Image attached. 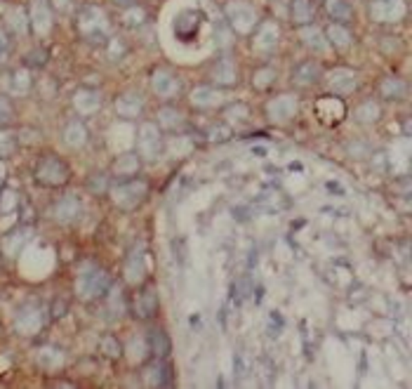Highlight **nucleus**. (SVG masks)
I'll return each mask as SVG.
<instances>
[{"label":"nucleus","instance_id":"nucleus-23","mask_svg":"<svg viewBox=\"0 0 412 389\" xmlns=\"http://www.w3.org/2000/svg\"><path fill=\"white\" fill-rule=\"evenodd\" d=\"M222 93L215 88H210V85H196V88L191 90V102L200 108H213V106H219L222 104Z\"/></svg>","mask_w":412,"mask_h":389},{"label":"nucleus","instance_id":"nucleus-2","mask_svg":"<svg viewBox=\"0 0 412 389\" xmlns=\"http://www.w3.org/2000/svg\"><path fill=\"white\" fill-rule=\"evenodd\" d=\"M108 196H111V201L116 203V208L130 213V210H137L141 203L146 201L148 184L144 180H135V177H130V180H120L113 187H108Z\"/></svg>","mask_w":412,"mask_h":389},{"label":"nucleus","instance_id":"nucleus-25","mask_svg":"<svg viewBox=\"0 0 412 389\" xmlns=\"http://www.w3.org/2000/svg\"><path fill=\"white\" fill-rule=\"evenodd\" d=\"M300 41L306 45L308 50H313V53H325V50L330 48L328 45V38H325V31H320L318 26H302L300 31Z\"/></svg>","mask_w":412,"mask_h":389},{"label":"nucleus","instance_id":"nucleus-34","mask_svg":"<svg viewBox=\"0 0 412 389\" xmlns=\"http://www.w3.org/2000/svg\"><path fill=\"white\" fill-rule=\"evenodd\" d=\"M158 118H160V123H163V128H168V130H179L182 125H184V116H182V113L173 106L160 108Z\"/></svg>","mask_w":412,"mask_h":389},{"label":"nucleus","instance_id":"nucleus-21","mask_svg":"<svg viewBox=\"0 0 412 389\" xmlns=\"http://www.w3.org/2000/svg\"><path fill=\"white\" fill-rule=\"evenodd\" d=\"M139 165H141V158L137 156L135 151H123L120 156H116V161H113V175L120 177V180H130V177L139 173Z\"/></svg>","mask_w":412,"mask_h":389},{"label":"nucleus","instance_id":"nucleus-47","mask_svg":"<svg viewBox=\"0 0 412 389\" xmlns=\"http://www.w3.org/2000/svg\"><path fill=\"white\" fill-rule=\"evenodd\" d=\"M10 45H12V38H10V33L5 31L3 26H0V59H3V57L10 53Z\"/></svg>","mask_w":412,"mask_h":389},{"label":"nucleus","instance_id":"nucleus-36","mask_svg":"<svg viewBox=\"0 0 412 389\" xmlns=\"http://www.w3.org/2000/svg\"><path fill=\"white\" fill-rule=\"evenodd\" d=\"M273 83H276V71H273L271 66H262V68H257V71H255L253 85L257 90H268Z\"/></svg>","mask_w":412,"mask_h":389},{"label":"nucleus","instance_id":"nucleus-11","mask_svg":"<svg viewBox=\"0 0 412 389\" xmlns=\"http://www.w3.org/2000/svg\"><path fill=\"white\" fill-rule=\"evenodd\" d=\"M28 24L38 36H48L52 31V5L48 0H33L28 10Z\"/></svg>","mask_w":412,"mask_h":389},{"label":"nucleus","instance_id":"nucleus-31","mask_svg":"<svg viewBox=\"0 0 412 389\" xmlns=\"http://www.w3.org/2000/svg\"><path fill=\"white\" fill-rule=\"evenodd\" d=\"M353 116H356V121L360 125H373L382 118V106L377 104L375 99H368V102H363V104H358V108L353 111Z\"/></svg>","mask_w":412,"mask_h":389},{"label":"nucleus","instance_id":"nucleus-37","mask_svg":"<svg viewBox=\"0 0 412 389\" xmlns=\"http://www.w3.org/2000/svg\"><path fill=\"white\" fill-rule=\"evenodd\" d=\"M128 354H130V361L133 363H141L146 357H151L146 340H141V337H133V342L128 345Z\"/></svg>","mask_w":412,"mask_h":389},{"label":"nucleus","instance_id":"nucleus-27","mask_svg":"<svg viewBox=\"0 0 412 389\" xmlns=\"http://www.w3.org/2000/svg\"><path fill=\"white\" fill-rule=\"evenodd\" d=\"M325 38H328V45H333L335 50H349L353 45L351 31L344 24H330L325 28Z\"/></svg>","mask_w":412,"mask_h":389},{"label":"nucleus","instance_id":"nucleus-42","mask_svg":"<svg viewBox=\"0 0 412 389\" xmlns=\"http://www.w3.org/2000/svg\"><path fill=\"white\" fill-rule=\"evenodd\" d=\"M12 118H14L12 102H10L5 95H0V128H3V125H8L10 121H12Z\"/></svg>","mask_w":412,"mask_h":389},{"label":"nucleus","instance_id":"nucleus-28","mask_svg":"<svg viewBox=\"0 0 412 389\" xmlns=\"http://www.w3.org/2000/svg\"><path fill=\"white\" fill-rule=\"evenodd\" d=\"M290 17H293L297 26L311 24L313 17H316V5H313V0H293V5H290Z\"/></svg>","mask_w":412,"mask_h":389},{"label":"nucleus","instance_id":"nucleus-20","mask_svg":"<svg viewBox=\"0 0 412 389\" xmlns=\"http://www.w3.org/2000/svg\"><path fill=\"white\" fill-rule=\"evenodd\" d=\"M320 76H323L320 64H316V61H302L293 71V83L300 85V88H311V85L320 81Z\"/></svg>","mask_w":412,"mask_h":389},{"label":"nucleus","instance_id":"nucleus-45","mask_svg":"<svg viewBox=\"0 0 412 389\" xmlns=\"http://www.w3.org/2000/svg\"><path fill=\"white\" fill-rule=\"evenodd\" d=\"M26 17H24V12H21V10H12V12H10V24L14 26V31L17 33H24L26 31Z\"/></svg>","mask_w":412,"mask_h":389},{"label":"nucleus","instance_id":"nucleus-39","mask_svg":"<svg viewBox=\"0 0 412 389\" xmlns=\"http://www.w3.org/2000/svg\"><path fill=\"white\" fill-rule=\"evenodd\" d=\"M12 93L17 95H26L28 90H31V76H28V71L26 68H17V71L12 73Z\"/></svg>","mask_w":412,"mask_h":389},{"label":"nucleus","instance_id":"nucleus-48","mask_svg":"<svg viewBox=\"0 0 412 389\" xmlns=\"http://www.w3.org/2000/svg\"><path fill=\"white\" fill-rule=\"evenodd\" d=\"M31 59H28V64H38V66H43L45 61H48V53H45V50H33L31 55Z\"/></svg>","mask_w":412,"mask_h":389},{"label":"nucleus","instance_id":"nucleus-1","mask_svg":"<svg viewBox=\"0 0 412 389\" xmlns=\"http://www.w3.org/2000/svg\"><path fill=\"white\" fill-rule=\"evenodd\" d=\"M76 28L85 41L95 45L108 43V38H111V24H108V17L99 5H85V8H80V12L76 17Z\"/></svg>","mask_w":412,"mask_h":389},{"label":"nucleus","instance_id":"nucleus-12","mask_svg":"<svg viewBox=\"0 0 412 389\" xmlns=\"http://www.w3.org/2000/svg\"><path fill=\"white\" fill-rule=\"evenodd\" d=\"M80 215H83V203H80L78 196H61L59 201L52 205V217L64 227L76 225Z\"/></svg>","mask_w":412,"mask_h":389},{"label":"nucleus","instance_id":"nucleus-7","mask_svg":"<svg viewBox=\"0 0 412 389\" xmlns=\"http://www.w3.org/2000/svg\"><path fill=\"white\" fill-rule=\"evenodd\" d=\"M153 269V260L148 257L144 245H137L125 260V281L130 285H139L146 281L148 272Z\"/></svg>","mask_w":412,"mask_h":389},{"label":"nucleus","instance_id":"nucleus-4","mask_svg":"<svg viewBox=\"0 0 412 389\" xmlns=\"http://www.w3.org/2000/svg\"><path fill=\"white\" fill-rule=\"evenodd\" d=\"M36 182H40L43 187H61L68 180V165L64 163V158L55 156V153H45L38 158L36 163Z\"/></svg>","mask_w":412,"mask_h":389},{"label":"nucleus","instance_id":"nucleus-43","mask_svg":"<svg viewBox=\"0 0 412 389\" xmlns=\"http://www.w3.org/2000/svg\"><path fill=\"white\" fill-rule=\"evenodd\" d=\"M108 187H111V184H108V177L106 175H92L88 180V189L92 193H97V196H99V193H106Z\"/></svg>","mask_w":412,"mask_h":389},{"label":"nucleus","instance_id":"nucleus-6","mask_svg":"<svg viewBox=\"0 0 412 389\" xmlns=\"http://www.w3.org/2000/svg\"><path fill=\"white\" fill-rule=\"evenodd\" d=\"M226 24L233 28L236 33H250L257 26V12L250 3L245 0H231L224 8Z\"/></svg>","mask_w":412,"mask_h":389},{"label":"nucleus","instance_id":"nucleus-9","mask_svg":"<svg viewBox=\"0 0 412 389\" xmlns=\"http://www.w3.org/2000/svg\"><path fill=\"white\" fill-rule=\"evenodd\" d=\"M297 108H300V102L295 95H278L266 102V116L273 123H288L295 118Z\"/></svg>","mask_w":412,"mask_h":389},{"label":"nucleus","instance_id":"nucleus-49","mask_svg":"<svg viewBox=\"0 0 412 389\" xmlns=\"http://www.w3.org/2000/svg\"><path fill=\"white\" fill-rule=\"evenodd\" d=\"M50 5H52L55 10H66L68 5H71V0H50Z\"/></svg>","mask_w":412,"mask_h":389},{"label":"nucleus","instance_id":"nucleus-24","mask_svg":"<svg viewBox=\"0 0 412 389\" xmlns=\"http://www.w3.org/2000/svg\"><path fill=\"white\" fill-rule=\"evenodd\" d=\"M146 345H148V352H151V357H156V359H163V357H168V354L173 352L170 337L165 335L163 328H151V330H148Z\"/></svg>","mask_w":412,"mask_h":389},{"label":"nucleus","instance_id":"nucleus-32","mask_svg":"<svg viewBox=\"0 0 412 389\" xmlns=\"http://www.w3.org/2000/svg\"><path fill=\"white\" fill-rule=\"evenodd\" d=\"M64 142L68 146L80 149L85 142H88V128H85L80 121H68L64 128Z\"/></svg>","mask_w":412,"mask_h":389},{"label":"nucleus","instance_id":"nucleus-50","mask_svg":"<svg viewBox=\"0 0 412 389\" xmlns=\"http://www.w3.org/2000/svg\"><path fill=\"white\" fill-rule=\"evenodd\" d=\"M116 3H118V5H128V8H133L135 0H116Z\"/></svg>","mask_w":412,"mask_h":389},{"label":"nucleus","instance_id":"nucleus-19","mask_svg":"<svg viewBox=\"0 0 412 389\" xmlns=\"http://www.w3.org/2000/svg\"><path fill=\"white\" fill-rule=\"evenodd\" d=\"M40 325H43V314H40L38 307L28 305L17 314V330H19V333L33 335L40 330Z\"/></svg>","mask_w":412,"mask_h":389},{"label":"nucleus","instance_id":"nucleus-17","mask_svg":"<svg viewBox=\"0 0 412 389\" xmlns=\"http://www.w3.org/2000/svg\"><path fill=\"white\" fill-rule=\"evenodd\" d=\"M278 38H280L278 26L273 24V21H264V24L257 28L253 45H255L257 53H271V50L278 45Z\"/></svg>","mask_w":412,"mask_h":389},{"label":"nucleus","instance_id":"nucleus-22","mask_svg":"<svg viewBox=\"0 0 412 389\" xmlns=\"http://www.w3.org/2000/svg\"><path fill=\"white\" fill-rule=\"evenodd\" d=\"M73 106H76L78 113H83V116H90V113H95L97 108L101 106V95L97 93V90H78L76 95H73Z\"/></svg>","mask_w":412,"mask_h":389},{"label":"nucleus","instance_id":"nucleus-10","mask_svg":"<svg viewBox=\"0 0 412 389\" xmlns=\"http://www.w3.org/2000/svg\"><path fill=\"white\" fill-rule=\"evenodd\" d=\"M151 90H153V95L160 97V99L177 97V93H179V78H177V73L170 71V68L158 66L151 71Z\"/></svg>","mask_w":412,"mask_h":389},{"label":"nucleus","instance_id":"nucleus-41","mask_svg":"<svg viewBox=\"0 0 412 389\" xmlns=\"http://www.w3.org/2000/svg\"><path fill=\"white\" fill-rule=\"evenodd\" d=\"M123 19H125V26H133V28H137V26L144 24L146 12L139 8V5H133V8H128V12H125Z\"/></svg>","mask_w":412,"mask_h":389},{"label":"nucleus","instance_id":"nucleus-26","mask_svg":"<svg viewBox=\"0 0 412 389\" xmlns=\"http://www.w3.org/2000/svg\"><path fill=\"white\" fill-rule=\"evenodd\" d=\"M380 95L384 99H403L408 95V83L400 76H384L380 81Z\"/></svg>","mask_w":412,"mask_h":389},{"label":"nucleus","instance_id":"nucleus-44","mask_svg":"<svg viewBox=\"0 0 412 389\" xmlns=\"http://www.w3.org/2000/svg\"><path fill=\"white\" fill-rule=\"evenodd\" d=\"M231 137V130H228V125H213L208 133V140L210 142H224Z\"/></svg>","mask_w":412,"mask_h":389},{"label":"nucleus","instance_id":"nucleus-3","mask_svg":"<svg viewBox=\"0 0 412 389\" xmlns=\"http://www.w3.org/2000/svg\"><path fill=\"white\" fill-rule=\"evenodd\" d=\"M108 288H111V276H108L101 267L88 265V267H83L78 272V276H76V295L80 297V300H85V302L97 300V297L108 293Z\"/></svg>","mask_w":412,"mask_h":389},{"label":"nucleus","instance_id":"nucleus-40","mask_svg":"<svg viewBox=\"0 0 412 389\" xmlns=\"http://www.w3.org/2000/svg\"><path fill=\"white\" fill-rule=\"evenodd\" d=\"M224 116H226V121H233V123L248 121L250 106H248V104H240V102H233V104H226Z\"/></svg>","mask_w":412,"mask_h":389},{"label":"nucleus","instance_id":"nucleus-16","mask_svg":"<svg viewBox=\"0 0 412 389\" xmlns=\"http://www.w3.org/2000/svg\"><path fill=\"white\" fill-rule=\"evenodd\" d=\"M144 382L151 387H165L173 382V368H170L168 359H156V361H151L146 366L144 370Z\"/></svg>","mask_w":412,"mask_h":389},{"label":"nucleus","instance_id":"nucleus-18","mask_svg":"<svg viewBox=\"0 0 412 389\" xmlns=\"http://www.w3.org/2000/svg\"><path fill=\"white\" fill-rule=\"evenodd\" d=\"M141 108H144V99L137 93H123L116 99V113L123 121H133L141 113Z\"/></svg>","mask_w":412,"mask_h":389},{"label":"nucleus","instance_id":"nucleus-35","mask_svg":"<svg viewBox=\"0 0 412 389\" xmlns=\"http://www.w3.org/2000/svg\"><path fill=\"white\" fill-rule=\"evenodd\" d=\"M99 352H101V357H106V359H120V354L125 352L123 345L118 342V337L116 335H104L101 337V342H99Z\"/></svg>","mask_w":412,"mask_h":389},{"label":"nucleus","instance_id":"nucleus-33","mask_svg":"<svg viewBox=\"0 0 412 389\" xmlns=\"http://www.w3.org/2000/svg\"><path fill=\"white\" fill-rule=\"evenodd\" d=\"M325 12H328L337 24H346L353 17V10L349 0H325Z\"/></svg>","mask_w":412,"mask_h":389},{"label":"nucleus","instance_id":"nucleus-30","mask_svg":"<svg viewBox=\"0 0 412 389\" xmlns=\"http://www.w3.org/2000/svg\"><path fill=\"white\" fill-rule=\"evenodd\" d=\"M213 81L217 85H236V66H233L231 59H226V57H222L219 61L215 64L213 68Z\"/></svg>","mask_w":412,"mask_h":389},{"label":"nucleus","instance_id":"nucleus-14","mask_svg":"<svg viewBox=\"0 0 412 389\" xmlns=\"http://www.w3.org/2000/svg\"><path fill=\"white\" fill-rule=\"evenodd\" d=\"M158 290L153 283H144L135 297V314L139 319H153L158 314Z\"/></svg>","mask_w":412,"mask_h":389},{"label":"nucleus","instance_id":"nucleus-15","mask_svg":"<svg viewBox=\"0 0 412 389\" xmlns=\"http://www.w3.org/2000/svg\"><path fill=\"white\" fill-rule=\"evenodd\" d=\"M328 88L337 95H351L358 88V76L353 68L340 66L328 73Z\"/></svg>","mask_w":412,"mask_h":389},{"label":"nucleus","instance_id":"nucleus-5","mask_svg":"<svg viewBox=\"0 0 412 389\" xmlns=\"http://www.w3.org/2000/svg\"><path fill=\"white\" fill-rule=\"evenodd\" d=\"M163 133H160V128L156 123H144L139 128V133H137V156L141 158V161H158L160 156H163Z\"/></svg>","mask_w":412,"mask_h":389},{"label":"nucleus","instance_id":"nucleus-13","mask_svg":"<svg viewBox=\"0 0 412 389\" xmlns=\"http://www.w3.org/2000/svg\"><path fill=\"white\" fill-rule=\"evenodd\" d=\"M316 116L320 123L325 125H337L344 121L346 116V106L340 97H323V99L316 102Z\"/></svg>","mask_w":412,"mask_h":389},{"label":"nucleus","instance_id":"nucleus-46","mask_svg":"<svg viewBox=\"0 0 412 389\" xmlns=\"http://www.w3.org/2000/svg\"><path fill=\"white\" fill-rule=\"evenodd\" d=\"M217 43H219V45H226V48L233 43L231 31H228V28H224V24H217Z\"/></svg>","mask_w":412,"mask_h":389},{"label":"nucleus","instance_id":"nucleus-8","mask_svg":"<svg viewBox=\"0 0 412 389\" xmlns=\"http://www.w3.org/2000/svg\"><path fill=\"white\" fill-rule=\"evenodd\" d=\"M368 12L370 19L377 24H393V21L403 19L408 12V5H405V0H370Z\"/></svg>","mask_w":412,"mask_h":389},{"label":"nucleus","instance_id":"nucleus-38","mask_svg":"<svg viewBox=\"0 0 412 389\" xmlns=\"http://www.w3.org/2000/svg\"><path fill=\"white\" fill-rule=\"evenodd\" d=\"M17 144H19V137L12 130H0V158L12 156L17 151Z\"/></svg>","mask_w":412,"mask_h":389},{"label":"nucleus","instance_id":"nucleus-29","mask_svg":"<svg viewBox=\"0 0 412 389\" xmlns=\"http://www.w3.org/2000/svg\"><path fill=\"white\" fill-rule=\"evenodd\" d=\"M36 363L40 368L52 373V370H59L61 366H64V354H61L57 347H40L36 354Z\"/></svg>","mask_w":412,"mask_h":389}]
</instances>
